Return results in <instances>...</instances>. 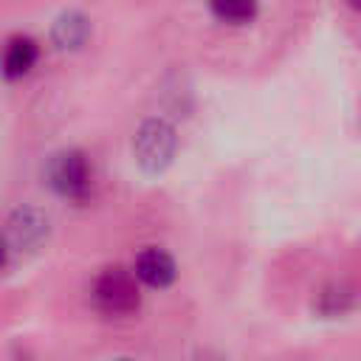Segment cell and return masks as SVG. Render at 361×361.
I'll return each mask as SVG.
<instances>
[{"label": "cell", "mask_w": 361, "mask_h": 361, "mask_svg": "<svg viewBox=\"0 0 361 361\" xmlns=\"http://www.w3.org/2000/svg\"><path fill=\"white\" fill-rule=\"evenodd\" d=\"M116 361H133V358H116Z\"/></svg>", "instance_id": "cell-12"}, {"label": "cell", "mask_w": 361, "mask_h": 361, "mask_svg": "<svg viewBox=\"0 0 361 361\" xmlns=\"http://www.w3.org/2000/svg\"><path fill=\"white\" fill-rule=\"evenodd\" d=\"M313 307L322 316H341V313H347L353 307V290L347 285H341V282H333V285H327V288L319 290Z\"/></svg>", "instance_id": "cell-9"}, {"label": "cell", "mask_w": 361, "mask_h": 361, "mask_svg": "<svg viewBox=\"0 0 361 361\" xmlns=\"http://www.w3.org/2000/svg\"><path fill=\"white\" fill-rule=\"evenodd\" d=\"M175 149H178V133L166 118H147L135 130L133 155H135V164L147 175L164 172L172 164Z\"/></svg>", "instance_id": "cell-3"}, {"label": "cell", "mask_w": 361, "mask_h": 361, "mask_svg": "<svg viewBox=\"0 0 361 361\" xmlns=\"http://www.w3.org/2000/svg\"><path fill=\"white\" fill-rule=\"evenodd\" d=\"M45 183L68 203H87L93 195V166L82 149H59L45 166Z\"/></svg>", "instance_id": "cell-1"}, {"label": "cell", "mask_w": 361, "mask_h": 361, "mask_svg": "<svg viewBox=\"0 0 361 361\" xmlns=\"http://www.w3.org/2000/svg\"><path fill=\"white\" fill-rule=\"evenodd\" d=\"M133 276H135L138 282H144L147 288L164 290V288H169V285L175 282L178 265H175V259H172L169 251H164V248H158V245H149V248H144V251L135 257V262H133Z\"/></svg>", "instance_id": "cell-5"}, {"label": "cell", "mask_w": 361, "mask_h": 361, "mask_svg": "<svg viewBox=\"0 0 361 361\" xmlns=\"http://www.w3.org/2000/svg\"><path fill=\"white\" fill-rule=\"evenodd\" d=\"M209 11L226 25H248L259 14V0H209Z\"/></svg>", "instance_id": "cell-8"}, {"label": "cell", "mask_w": 361, "mask_h": 361, "mask_svg": "<svg viewBox=\"0 0 361 361\" xmlns=\"http://www.w3.org/2000/svg\"><path fill=\"white\" fill-rule=\"evenodd\" d=\"M90 39V20L82 11H62L51 25V42L56 51H79Z\"/></svg>", "instance_id": "cell-7"}, {"label": "cell", "mask_w": 361, "mask_h": 361, "mask_svg": "<svg viewBox=\"0 0 361 361\" xmlns=\"http://www.w3.org/2000/svg\"><path fill=\"white\" fill-rule=\"evenodd\" d=\"M344 3H347L350 8H358V6H361V0H344Z\"/></svg>", "instance_id": "cell-11"}, {"label": "cell", "mask_w": 361, "mask_h": 361, "mask_svg": "<svg viewBox=\"0 0 361 361\" xmlns=\"http://www.w3.org/2000/svg\"><path fill=\"white\" fill-rule=\"evenodd\" d=\"M93 307L110 319H127L141 307L138 279L124 268H104L90 288Z\"/></svg>", "instance_id": "cell-2"}, {"label": "cell", "mask_w": 361, "mask_h": 361, "mask_svg": "<svg viewBox=\"0 0 361 361\" xmlns=\"http://www.w3.org/2000/svg\"><path fill=\"white\" fill-rule=\"evenodd\" d=\"M51 234V217L37 206H20L6 220V245L14 251H37Z\"/></svg>", "instance_id": "cell-4"}, {"label": "cell", "mask_w": 361, "mask_h": 361, "mask_svg": "<svg viewBox=\"0 0 361 361\" xmlns=\"http://www.w3.org/2000/svg\"><path fill=\"white\" fill-rule=\"evenodd\" d=\"M8 254H11V248L6 245V240L0 237V274L6 271V265H8Z\"/></svg>", "instance_id": "cell-10"}, {"label": "cell", "mask_w": 361, "mask_h": 361, "mask_svg": "<svg viewBox=\"0 0 361 361\" xmlns=\"http://www.w3.org/2000/svg\"><path fill=\"white\" fill-rule=\"evenodd\" d=\"M37 59H39V45L31 37L17 34V37L6 39V45L0 51V73L8 82L23 79V76H28L34 71Z\"/></svg>", "instance_id": "cell-6"}]
</instances>
